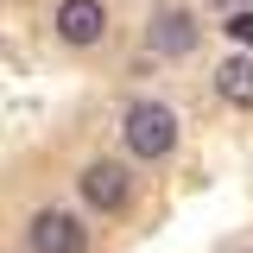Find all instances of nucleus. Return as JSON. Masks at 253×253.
Listing matches in <instances>:
<instances>
[{
    "mask_svg": "<svg viewBox=\"0 0 253 253\" xmlns=\"http://www.w3.org/2000/svg\"><path fill=\"white\" fill-rule=\"evenodd\" d=\"M121 133H126V152L133 158H165L177 146V114H171L165 101H133Z\"/></svg>",
    "mask_w": 253,
    "mask_h": 253,
    "instance_id": "nucleus-1",
    "label": "nucleus"
},
{
    "mask_svg": "<svg viewBox=\"0 0 253 253\" xmlns=\"http://www.w3.org/2000/svg\"><path fill=\"white\" fill-rule=\"evenodd\" d=\"M26 241H32V253H83L89 247L83 221L70 215V209H38L32 228H26Z\"/></svg>",
    "mask_w": 253,
    "mask_h": 253,
    "instance_id": "nucleus-2",
    "label": "nucleus"
},
{
    "mask_svg": "<svg viewBox=\"0 0 253 253\" xmlns=\"http://www.w3.org/2000/svg\"><path fill=\"white\" fill-rule=\"evenodd\" d=\"M51 26H57L63 44H101V32H108V6H101V0H63Z\"/></svg>",
    "mask_w": 253,
    "mask_h": 253,
    "instance_id": "nucleus-3",
    "label": "nucleus"
},
{
    "mask_svg": "<svg viewBox=\"0 0 253 253\" xmlns=\"http://www.w3.org/2000/svg\"><path fill=\"white\" fill-rule=\"evenodd\" d=\"M83 203H89V209H101V215L126 209V171L114 165V158H95L89 171H83Z\"/></svg>",
    "mask_w": 253,
    "mask_h": 253,
    "instance_id": "nucleus-4",
    "label": "nucleus"
},
{
    "mask_svg": "<svg viewBox=\"0 0 253 253\" xmlns=\"http://www.w3.org/2000/svg\"><path fill=\"white\" fill-rule=\"evenodd\" d=\"M196 19H190L184 6H165V13H152V51H165V57H184V51H196Z\"/></svg>",
    "mask_w": 253,
    "mask_h": 253,
    "instance_id": "nucleus-5",
    "label": "nucleus"
},
{
    "mask_svg": "<svg viewBox=\"0 0 253 253\" xmlns=\"http://www.w3.org/2000/svg\"><path fill=\"white\" fill-rule=\"evenodd\" d=\"M215 89H221V101L253 108V57H228V63L215 70Z\"/></svg>",
    "mask_w": 253,
    "mask_h": 253,
    "instance_id": "nucleus-6",
    "label": "nucleus"
},
{
    "mask_svg": "<svg viewBox=\"0 0 253 253\" xmlns=\"http://www.w3.org/2000/svg\"><path fill=\"white\" fill-rule=\"evenodd\" d=\"M228 32H234L241 44H253V13H241V19H234V26H228Z\"/></svg>",
    "mask_w": 253,
    "mask_h": 253,
    "instance_id": "nucleus-7",
    "label": "nucleus"
}]
</instances>
